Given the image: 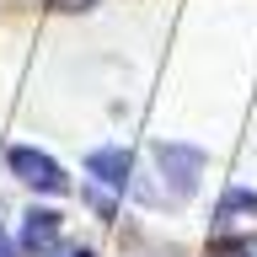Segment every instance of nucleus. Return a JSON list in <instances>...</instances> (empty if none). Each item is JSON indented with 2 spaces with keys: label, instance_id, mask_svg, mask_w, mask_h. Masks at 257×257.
Listing matches in <instances>:
<instances>
[{
  "label": "nucleus",
  "instance_id": "nucleus-4",
  "mask_svg": "<svg viewBox=\"0 0 257 257\" xmlns=\"http://www.w3.org/2000/svg\"><path fill=\"white\" fill-rule=\"evenodd\" d=\"M86 172L112 182V188H128V156L123 150H91V156H86Z\"/></svg>",
  "mask_w": 257,
  "mask_h": 257
},
{
  "label": "nucleus",
  "instance_id": "nucleus-3",
  "mask_svg": "<svg viewBox=\"0 0 257 257\" xmlns=\"http://www.w3.org/2000/svg\"><path fill=\"white\" fill-rule=\"evenodd\" d=\"M54 241H59V214L54 209H32L27 225H22V246L27 252H48Z\"/></svg>",
  "mask_w": 257,
  "mask_h": 257
},
{
  "label": "nucleus",
  "instance_id": "nucleus-5",
  "mask_svg": "<svg viewBox=\"0 0 257 257\" xmlns=\"http://www.w3.org/2000/svg\"><path fill=\"white\" fill-rule=\"evenodd\" d=\"M236 214H257V193H246V188L225 193V204H220V225H236Z\"/></svg>",
  "mask_w": 257,
  "mask_h": 257
},
{
  "label": "nucleus",
  "instance_id": "nucleus-6",
  "mask_svg": "<svg viewBox=\"0 0 257 257\" xmlns=\"http://www.w3.org/2000/svg\"><path fill=\"white\" fill-rule=\"evenodd\" d=\"M0 257H11V241H6V236H0Z\"/></svg>",
  "mask_w": 257,
  "mask_h": 257
},
{
  "label": "nucleus",
  "instance_id": "nucleus-7",
  "mask_svg": "<svg viewBox=\"0 0 257 257\" xmlns=\"http://www.w3.org/2000/svg\"><path fill=\"white\" fill-rule=\"evenodd\" d=\"M70 257H91V252H70Z\"/></svg>",
  "mask_w": 257,
  "mask_h": 257
},
{
  "label": "nucleus",
  "instance_id": "nucleus-2",
  "mask_svg": "<svg viewBox=\"0 0 257 257\" xmlns=\"http://www.w3.org/2000/svg\"><path fill=\"white\" fill-rule=\"evenodd\" d=\"M11 172L22 177L27 188H43V193H64V188H70V177L59 172V161H48L43 150H27V145L11 150Z\"/></svg>",
  "mask_w": 257,
  "mask_h": 257
},
{
  "label": "nucleus",
  "instance_id": "nucleus-1",
  "mask_svg": "<svg viewBox=\"0 0 257 257\" xmlns=\"http://www.w3.org/2000/svg\"><path fill=\"white\" fill-rule=\"evenodd\" d=\"M156 166L161 177H172V204H182L198 177H204V150H188V145H156Z\"/></svg>",
  "mask_w": 257,
  "mask_h": 257
}]
</instances>
